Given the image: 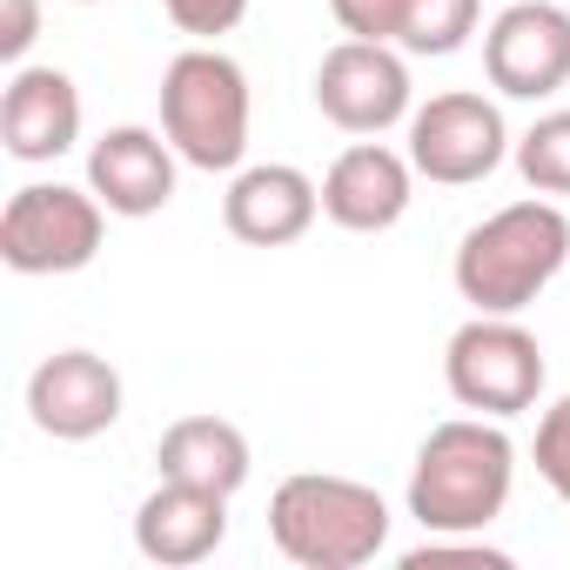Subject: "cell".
Masks as SVG:
<instances>
[{"label": "cell", "instance_id": "obj_9", "mask_svg": "<svg viewBox=\"0 0 570 570\" xmlns=\"http://www.w3.org/2000/svg\"><path fill=\"white\" fill-rule=\"evenodd\" d=\"M316 108L343 135H383L410 121V61L390 41H336L316 68Z\"/></svg>", "mask_w": 570, "mask_h": 570}, {"label": "cell", "instance_id": "obj_18", "mask_svg": "<svg viewBox=\"0 0 570 570\" xmlns=\"http://www.w3.org/2000/svg\"><path fill=\"white\" fill-rule=\"evenodd\" d=\"M510 155H517V175H523L537 195H570V108L537 115Z\"/></svg>", "mask_w": 570, "mask_h": 570}, {"label": "cell", "instance_id": "obj_20", "mask_svg": "<svg viewBox=\"0 0 570 570\" xmlns=\"http://www.w3.org/2000/svg\"><path fill=\"white\" fill-rule=\"evenodd\" d=\"M161 14L195 35V41H215V35H235L242 14H248V0H161Z\"/></svg>", "mask_w": 570, "mask_h": 570}, {"label": "cell", "instance_id": "obj_2", "mask_svg": "<svg viewBox=\"0 0 570 570\" xmlns=\"http://www.w3.org/2000/svg\"><path fill=\"white\" fill-rule=\"evenodd\" d=\"M570 262V215L550 195L510 202L497 215H483L463 242H456V296L476 316H523Z\"/></svg>", "mask_w": 570, "mask_h": 570}, {"label": "cell", "instance_id": "obj_15", "mask_svg": "<svg viewBox=\"0 0 570 570\" xmlns=\"http://www.w3.org/2000/svg\"><path fill=\"white\" fill-rule=\"evenodd\" d=\"M0 141H8V155L28 161V168L61 161L81 141V88H75V75L21 61L8 95H0Z\"/></svg>", "mask_w": 570, "mask_h": 570}, {"label": "cell", "instance_id": "obj_11", "mask_svg": "<svg viewBox=\"0 0 570 570\" xmlns=\"http://www.w3.org/2000/svg\"><path fill=\"white\" fill-rule=\"evenodd\" d=\"M410 195H416V161L383 148L376 135L350 141L330 175H323V215L350 235H383L410 215Z\"/></svg>", "mask_w": 570, "mask_h": 570}, {"label": "cell", "instance_id": "obj_5", "mask_svg": "<svg viewBox=\"0 0 570 570\" xmlns=\"http://www.w3.org/2000/svg\"><path fill=\"white\" fill-rule=\"evenodd\" d=\"M108 202L68 181H28L0 208V262L14 275H75L101 255Z\"/></svg>", "mask_w": 570, "mask_h": 570}, {"label": "cell", "instance_id": "obj_8", "mask_svg": "<svg viewBox=\"0 0 570 570\" xmlns=\"http://www.w3.org/2000/svg\"><path fill=\"white\" fill-rule=\"evenodd\" d=\"M483 75L510 101H550L557 88H570V8L510 0L483 28Z\"/></svg>", "mask_w": 570, "mask_h": 570}, {"label": "cell", "instance_id": "obj_3", "mask_svg": "<svg viewBox=\"0 0 570 570\" xmlns=\"http://www.w3.org/2000/svg\"><path fill=\"white\" fill-rule=\"evenodd\" d=\"M268 537L303 570H356V563L383 557L390 503H383L376 483L330 476V470H296L268 497Z\"/></svg>", "mask_w": 570, "mask_h": 570}, {"label": "cell", "instance_id": "obj_1", "mask_svg": "<svg viewBox=\"0 0 570 570\" xmlns=\"http://www.w3.org/2000/svg\"><path fill=\"white\" fill-rule=\"evenodd\" d=\"M517 490V443L497 416H450L416 443L410 463V517L430 537H476L503 517Z\"/></svg>", "mask_w": 570, "mask_h": 570}, {"label": "cell", "instance_id": "obj_16", "mask_svg": "<svg viewBox=\"0 0 570 570\" xmlns=\"http://www.w3.org/2000/svg\"><path fill=\"white\" fill-rule=\"evenodd\" d=\"M155 463H161V476L202 483V490H222V497H235L248 483V470H255L248 436L228 416H181V423H168L161 443H155Z\"/></svg>", "mask_w": 570, "mask_h": 570}, {"label": "cell", "instance_id": "obj_6", "mask_svg": "<svg viewBox=\"0 0 570 570\" xmlns=\"http://www.w3.org/2000/svg\"><path fill=\"white\" fill-rule=\"evenodd\" d=\"M543 343L517 316H470L443 350V383L476 416H523L543 396Z\"/></svg>", "mask_w": 570, "mask_h": 570}, {"label": "cell", "instance_id": "obj_24", "mask_svg": "<svg viewBox=\"0 0 570 570\" xmlns=\"http://www.w3.org/2000/svg\"><path fill=\"white\" fill-rule=\"evenodd\" d=\"M75 8H101V0H75Z\"/></svg>", "mask_w": 570, "mask_h": 570}, {"label": "cell", "instance_id": "obj_10", "mask_svg": "<svg viewBox=\"0 0 570 570\" xmlns=\"http://www.w3.org/2000/svg\"><path fill=\"white\" fill-rule=\"evenodd\" d=\"M28 416L55 443H95L121 423V370L95 350H55L28 376Z\"/></svg>", "mask_w": 570, "mask_h": 570}, {"label": "cell", "instance_id": "obj_14", "mask_svg": "<svg viewBox=\"0 0 570 570\" xmlns=\"http://www.w3.org/2000/svg\"><path fill=\"white\" fill-rule=\"evenodd\" d=\"M228 537V497L222 490H202V483H175L161 476L141 510H135V550L161 570H188V563H208Z\"/></svg>", "mask_w": 570, "mask_h": 570}, {"label": "cell", "instance_id": "obj_13", "mask_svg": "<svg viewBox=\"0 0 570 570\" xmlns=\"http://www.w3.org/2000/svg\"><path fill=\"white\" fill-rule=\"evenodd\" d=\"M175 141L161 128H108L95 148H88V188L108 202V215L121 222H148L175 202Z\"/></svg>", "mask_w": 570, "mask_h": 570}, {"label": "cell", "instance_id": "obj_17", "mask_svg": "<svg viewBox=\"0 0 570 570\" xmlns=\"http://www.w3.org/2000/svg\"><path fill=\"white\" fill-rule=\"evenodd\" d=\"M476 21H483V0H403L396 48L423 55V61H443L476 35Z\"/></svg>", "mask_w": 570, "mask_h": 570}, {"label": "cell", "instance_id": "obj_21", "mask_svg": "<svg viewBox=\"0 0 570 570\" xmlns=\"http://www.w3.org/2000/svg\"><path fill=\"white\" fill-rule=\"evenodd\" d=\"M330 14L350 41H390L396 48V28H403V0H330Z\"/></svg>", "mask_w": 570, "mask_h": 570}, {"label": "cell", "instance_id": "obj_12", "mask_svg": "<svg viewBox=\"0 0 570 570\" xmlns=\"http://www.w3.org/2000/svg\"><path fill=\"white\" fill-rule=\"evenodd\" d=\"M316 215H323V181H309L289 161L235 168V181L222 195V228L248 248H289L316 228Z\"/></svg>", "mask_w": 570, "mask_h": 570}, {"label": "cell", "instance_id": "obj_23", "mask_svg": "<svg viewBox=\"0 0 570 570\" xmlns=\"http://www.w3.org/2000/svg\"><path fill=\"white\" fill-rule=\"evenodd\" d=\"M0 14H8V21H0V61H28V48L41 41V0H0Z\"/></svg>", "mask_w": 570, "mask_h": 570}, {"label": "cell", "instance_id": "obj_4", "mask_svg": "<svg viewBox=\"0 0 570 570\" xmlns=\"http://www.w3.org/2000/svg\"><path fill=\"white\" fill-rule=\"evenodd\" d=\"M161 135L202 175H235L248 155V75L215 41H195L161 75Z\"/></svg>", "mask_w": 570, "mask_h": 570}, {"label": "cell", "instance_id": "obj_7", "mask_svg": "<svg viewBox=\"0 0 570 570\" xmlns=\"http://www.w3.org/2000/svg\"><path fill=\"white\" fill-rule=\"evenodd\" d=\"M510 128H503V108L490 95H470V88H450V95H430L416 115H410V161L423 181L436 188H470L483 175L503 168L510 155Z\"/></svg>", "mask_w": 570, "mask_h": 570}, {"label": "cell", "instance_id": "obj_22", "mask_svg": "<svg viewBox=\"0 0 570 570\" xmlns=\"http://www.w3.org/2000/svg\"><path fill=\"white\" fill-rule=\"evenodd\" d=\"M436 563H483V570H503L510 550H490V543H450V537H430V543L403 550V570H436Z\"/></svg>", "mask_w": 570, "mask_h": 570}, {"label": "cell", "instance_id": "obj_19", "mask_svg": "<svg viewBox=\"0 0 570 570\" xmlns=\"http://www.w3.org/2000/svg\"><path fill=\"white\" fill-rule=\"evenodd\" d=\"M530 456H537V476L570 503V390L537 416V450Z\"/></svg>", "mask_w": 570, "mask_h": 570}]
</instances>
